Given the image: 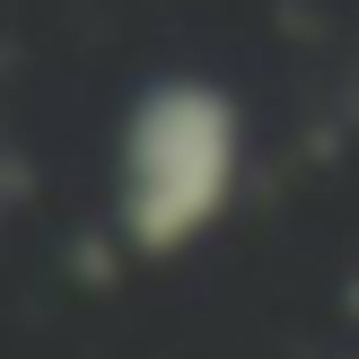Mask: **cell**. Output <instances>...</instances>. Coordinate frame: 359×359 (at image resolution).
I'll return each instance as SVG.
<instances>
[{"label":"cell","instance_id":"obj_1","mask_svg":"<svg viewBox=\"0 0 359 359\" xmlns=\"http://www.w3.org/2000/svg\"><path fill=\"white\" fill-rule=\"evenodd\" d=\"M245 175V114L219 79H149L114 132V245L167 263L219 228Z\"/></svg>","mask_w":359,"mask_h":359},{"label":"cell","instance_id":"obj_2","mask_svg":"<svg viewBox=\"0 0 359 359\" xmlns=\"http://www.w3.org/2000/svg\"><path fill=\"white\" fill-rule=\"evenodd\" d=\"M0 202H18V167H9V158H0Z\"/></svg>","mask_w":359,"mask_h":359}]
</instances>
